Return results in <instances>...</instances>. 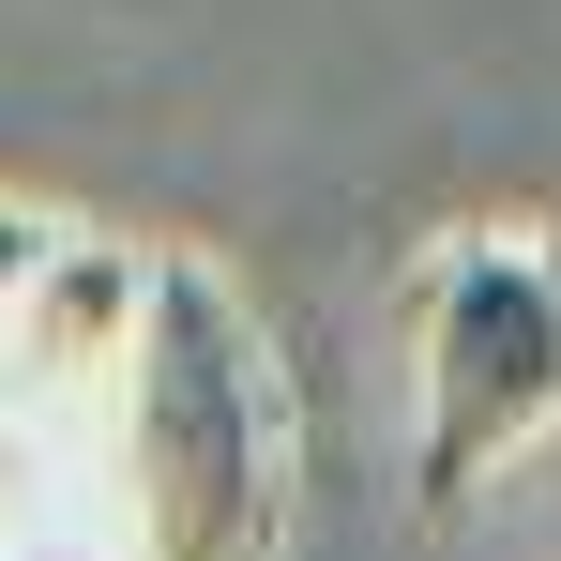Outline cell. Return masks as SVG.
Segmentation results:
<instances>
[{
  "mask_svg": "<svg viewBox=\"0 0 561 561\" xmlns=\"http://www.w3.org/2000/svg\"><path fill=\"white\" fill-rule=\"evenodd\" d=\"M46 243H61V228L0 197V334H15V304H31V274H46Z\"/></svg>",
  "mask_w": 561,
  "mask_h": 561,
  "instance_id": "obj_3",
  "label": "cell"
},
{
  "mask_svg": "<svg viewBox=\"0 0 561 561\" xmlns=\"http://www.w3.org/2000/svg\"><path fill=\"white\" fill-rule=\"evenodd\" d=\"M106 485H122V547L137 561H259L288 516L274 334L197 259H152L137 350H122V394H106Z\"/></svg>",
  "mask_w": 561,
  "mask_h": 561,
  "instance_id": "obj_1",
  "label": "cell"
},
{
  "mask_svg": "<svg viewBox=\"0 0 561 561\" xmlns=\"http://www.w3.org/2000/svg\"><path fill=\"white\" fill-rule=\"evenodd\" d=\"M410 365H425V516H456L501 456L561 425V228H456L410 274Z\"/></svg>",
  "mask_w": 561,
  "mask_h": 561,
  "instance_id": "obj_2",
  "label": "cell"
}]
</instances>
